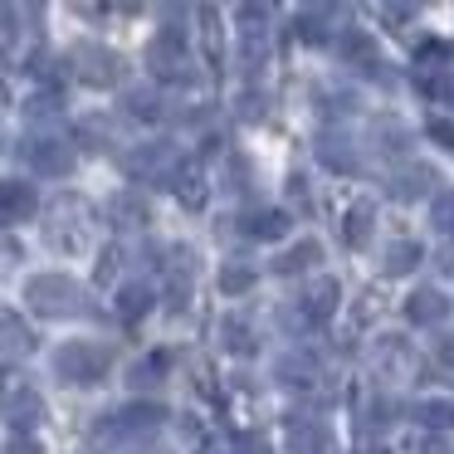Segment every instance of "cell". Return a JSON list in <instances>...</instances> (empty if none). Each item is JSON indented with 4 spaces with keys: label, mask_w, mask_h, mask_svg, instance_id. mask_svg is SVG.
Segmentation results:
<instances>
[{
    "label": "cell",
    "mask_w": 454,
    "mask_h": 454,
    "mask_svg": "<svg viewBox=\"0 0 454 454\" xmlns=\"http://www.w3.org/2000/svg\"><path fill=\"white\" fill-rule=\"evenodd\" d=\"M20 245H15V239L11 235H0V284H5V278H11L15 274V264H20Z\"/></svg>",
    "instance_id": "8d00e7d4"
},
{
    "label": "cell",
    "mask_w": 454,
    "mask_h": 454,
    "mask_svg": "<svg viewBox=\"0 0 454 454\" xmlns=\"http://www.w3.org/2000/svg\"><path fill=\"white\" fill-rule=\"evenodd\" d=\"M269 54V25L264 20H245V35H239V64L245 69H259Z\"/></svg>",
    "instance_id": "83f0119b"
},
{
    "label": "cell",
    "mask_w": 454,
    "mask_h": 454,
    "mask_svg": "<svg viewBox=\"0 0 454 454\" xmlns=\"http://www.w3.org/2000/svg\"><path fill=\"white\" fill-rule=\"evenodd\" d=\"M93 235H98V215H93V206L83 196L64 191V196L50 200V210H44V245L50 249H59V254H89Z\"/></svg>",
    "instance_id": "6da1fadb"
},
{
    "label": "cell",
    "mask_w": 454,
    "mask_h": 454,
    "mask_svg": "<svg viewBox=\"0 0 454 454\" xmlns=\"http://www.w3.org/2000/svg\"><path fill=\"white\" fill-rule=\"evenodd\" d=\"M25 303L40 317H83L89 313V288L69 274H35L25 284Z\"/></svg>",
    "instance_id": "7a4b0ae2"
},
{
    "label": "cell",
    "mask_w": 454,
    "mask_h": 454,
    "mask_svg": "<svg viewBox=\"0 0 454 454\" xmlns=\"http://www.w3.org/2000/svg\"><path fill=\"white\" fill-rule=\"evenodd\" d=\"M161 269H167V298H171V308H186L191 278H196V254H191L186 245H171L167 259H161Z\"/></svg>",
    "instance_id": "9a60e30c"
},
{
    "label": "cell",
    "mask_w": 454,
    "mask_h": 454,
    "mask_svg": "<svg viewBox=\"0 0 454 454\" xmlns=\"http://www.w3.org/2000/svg\"><path fill=\"white\" fill-rule=\"evenodd\" d=\"M108 215L118 230H147L152 225V206L142 200V191H118V196L108 200Z\"/></svg>",
    "instance_id": "d6986e66"
},
{
    "label": "cell",
    "mask_w": 454,
    "mask_h": 454,
    "mask_svg": "<svg viewBox=\"0 0 454 454\" xmlns=\"http://www.w3.org/2000/svg\"><path fill=\"white\" fill-rule=\"evenodd\" d=\"M372 454H386V450H372Z\"/></svg>",
    "instance_id": "ee69618b"
},
{
    "label": "cell",
    "mask_w": 454,
    "mask_h": 454,
    "mask_svg": "<svg viewBox=\"0 0 454 454\" xmlns=\"http://www.w3.org/2000/svg\"><path fill=\"white\" fill-rule=\"evenodd\" d=\"M167 366H171V356L167 352H152V356H142L137 366H132V391H152V386L161 381V376H167Z\"/></svg>",
    "instance_id": "1f68e13d"
},
{
    "label": "cell",
    "mask_w": 454,
    "mask_h": 454,
    "mask_svg": "<svg viewBox=\"0 0 454 454\" xmlns=\"http://www.w3.org/2000/svg\"><path fill=\"white\" fill-rule=\"evenodd\" d=\"M425 132H430V137L440 142V147H454V128H450V122H440V118H434V122H430V128H425Z\"/></svg>",
    "instance_id": "60d3db41"
},
{
    "label": "cell",
    "mask_w": 454,
    "mask_h": 454,
    "mask_svg": "<svg viewBox=\"0 0 454 454\" xmlns=\"http://www.w3.org/2000/svg\"><path fill=\"white\" fill-rule=\"evenodd\" d=\"M391 420H395V401H391V395H376V401L366 405V425L381 430V425H391Z\"/></svg>",
    "instance_id": "74e56055"
},
{
    "label": "cell",
    "mask_w": 454,
    "mask_h": 454,
    "mask_svg": "<svg viewBox=\"0 0 454 454\" xmlns=\"http://www.w3.org/2000/svg\"><path fill=\"white\" fill-rule=\"evenodd\" d=\"M74 59V74H79L89 89H113V83H122V54L108 50V44H74L69 50Z\"/></svg>",
    "instance_id": "52a82bcc"
},
{
    "label": "cell",
    "mask_w": 454,
    "mask_h": 454,
    "mask_svg": "<svg viewBox=\"0 0 454 454\" xmlns=\"http://www.w3.org/2000/svg\"><path fill=\"white\" fill-rule=\"evenodd\" d=\"M181 161L186 157H181L171 142H142V147H132L128 157H122V171H128L132 181H147V186H167Z\"/></svg>",
    "instance_id": "5b68a950"
},
{
    "label": "cell",
    "mask_w": 454,
    "mask_h": 454,
    "mask_svg": "<svg viewBox=\"0 0 454 454\" xmlns=\"http://www.w3.org/2000/svg\"><path fill=\"white\" fill-rule=\"evenodd\" d=\"M5 454H44V450H40L35 434H11V440H5Z\"/></svg>",
    "instance_id": "ab89813d"
},
{
    "label": "cell",
    "mask_w": 454,
    "mask_h": 454,
    "mask_svg": "<svg viewBox=\"0 0 454 454\" xmlns=\"http://www.w3.org/2000/svg\"><path fill=\"white\" fill-rule=\"evenodd\" d=\"M333 15L337 11H303V15H298V35H303V40H327V25L323 20H333Z\"/></svg>",
    "instance_id": "836d02e7"
},
{
    "label": "cell",
    "mask_w": 454,
    "mask_h": 454,
    "mask_svg": "<svg viewBox=\"0 0 454 454\" xmlns=\"http://www.w3.org/2000/svg\"><path fill=\"white\" fill-rule=\"evenodd\" d=\"M317 161H323L327 171H342V176H352V171L362 167L356 142L347 137L342 128H323V132H317Z\"/></svg>",
    "instance_id": "4fadbf2b"
},
{
    "label": "cell",
    "mask_w": 454,
    "mask_h": 454,
    "mask_svg": "<svg viewBox=\"0 0 454 454\" xmlns=\"http://www.w3.org/2000/svg\"><path fill=\"white\" fill-rule=\"evenodd\" d=\"M430 220H434V230H440V235H454V191H444V196L434 200Z\"/></svg>",
    "instance_id": "d590c367"
},
{
    "label": "cell",
    "mask_w": 454,
    "mask_h": 454,
    "mask_svg": "<svg viewBox=\"0 0 454 454\" xmlns=\"http://www.w3.org/2000/svg\"><path fill=\"white\" fill-rule=\"evenodd\" d=\"M152 303H157V294H152V284H142V278H132V284L118 288V317L122 323H142V317L152 313Z\"/></svg>",
    "instance_id": "7402d4cb"
},
{
    "label": "cell",
    "mask_w": 454,
    "mask_h": 454,
    "mask_svg": "<svg viewBox=\"0 0 454 454\" xmlns=\"http://www.w3.org/2000/svg\"><path fill=\"white\" fill-rule=\"evenodd\" d=\"M161 420H167V411H161V405L137 401V405H122V411L103 415V420L93 425V434H98V440H142V434H152Z\"/></svg>",
    "instance_id": "8992f818"
},
{
    "label": "cell",
    "mask_w": 454,
    "mask_h": 454,
    "mask_svg": "<svg viewBox=\"0 0 454 454\" xmlns=\"http://www.w3.org/2000/svg\"><path fill=\"white\" fill-rule=\"evenodd\" d=\"M40 210V196H35L30 181H15V176H0V230L5 225H20Z\"/></svg>",
    "instance_id": "7c38bea8"
},
{
    "label": "cell",
    "mask_w": 454,
    "mask_h": 454,
    "mask_svg": "<svg viewBox=\"0 0 454 454\" xmlns=\"http://www.w3.org/2000/svg\"><path fill=\"white\" fill-rule=\"evenodd\" d=\"M5 420H11V434H30L44 420V395L35 386H11L5 391Z\"/></svg>",
    "instance_id": "8fae6325"
},
{
    "label": "cell",
    "mask_w": 454,
    "mask_h": 454,
    "mask_svg": "<svg viewBox=\"0 0 454 454\" xmlns=\"http://www.w3.org/2000/svg\"><path fill=\"white\" fill-rule=\"evenodd\" d=\"M372 225H376V206H372V200H352V210H347V225H342L347 245L362 249L366 239H372Z\"/></svg>",
    "instance_id": "f1b7e54d"
},
{
    "label": "cell",
    "mask_w": 454,
    "mask_h": 454,
    "mask_svg": "<svg viewBox=\"0 0 454 454\" xmlns=\"http://www.w3.org/2000/svg\"><path fill=\"white\" fill-rule=\"evenodd\" d=\"M434 181H440V171L430 167V161H405V167L391 171V181H386V196L391 200H420L434 191Z\"/></svg>",
    "instance_id": "9c48e42d"
},
{
    "label": "cell",
    "mask_w": 454,
    "mask_h": 454,
    "mask_svg": "<svg viewBox=\"0 0 454 454\" xmlns=\"http://www.w3.org/2000/svg\"><path fill=\"white\" fill-rule=\"evenodd\" d=\"M372 362H376V376H391V381H411L415 366H420L405 337H381L376 352H372Z\"/></svg>",
    "instance_id": "5bb4252c"
},
{
    "label": "cell",
    "mask_w": 454,
    "mask_h": 454,
    "mask_svg": "<svg viewBox=\"0 0 454 454\" xmlns=\"http://www.w3.org/2000/svg\"><path fill=\"white\" fill-rule=\"evenodd\" d=\"M440 362L454 366V337H440Z\"/></svg>",
    "instance_id": "b9f144b4"
},
{
    "label": "cell",
    "mask_w": 454,
    "mask_h": 454,
    "mask_svg": "<svg viewBox=\"0 0 454 454\" xmlns=\"http://www.w3.org/2000/svg\"><path fill=\"white\" fill-rule=\"evenodd\" d=\"M20 157L30 161V171H40V176H69L74 171V147L64 142V132H30Z\"/></svg>",
    "instance_id": "ba28073f"
},
{
    "label": "cell",
    "mask_w": 454,
    "mask_h": 454,
    "mask_svg": "<svg viewBox=\"0 0 454 454\" xmlns=\"http://www.w3.org/2000/svg\"><path fill=\"white\" fill-rule=\"evenodd\" d=\"M122 108L132 113V118H161V98L152 89H128V98H122Z\"/></svg>",
    "instance_id": "d6a6232c"
},
{
    "label": "cell",
    "mask_w": 454,
    "mask_h": 454,
    "mask_svg": "<svg viewBox=\"0 0 454 454\" xmlns=\"http://www.w3.org/2000/svg\"><path fill=\"white\" fill-rule=\"evenodd\" d=\"M254 284H259V269L249 264V259H225V264H220V294L239 298V294H249Z\"/></svg>",
    "instance_id": "4316f807"
},
{
    "label": "cell",
    "mask_w": 454,
    "mask_h": 454,
    "mask_svg": "<svg viewBox=\"0 0 454 454\" xmlns=\"http://www.w3.org/2000/svg\"><path fill=\"white\" fill-rule=\"evenodd\" d=\"M317 259H323V245H317V239H298L294 249H284V254L274 259V274H308Z\"/></svg>",
    "instance_id": "484cf974"
},
{
    "label": "cell",
    "mask_w": 454,
    "mask_h": 454,
    "mask_svg": "<svg viewBox=\"0 0 454 454\" xmlns=\"http://www.w3.org/2000/svg\"><path fill=\"white\" fill-rule=\"evenodd\" d=\"M147 69L157 74V79H167V83L191 79V50H186V35H181V25H161V30L152 35V44H147Z\"/></svg>",
    "instance_id": "277c9868"
},
{
    "label": "cell",
    "mask_w": 454,
    "mask_h": 454,
    "mask_svg": "<svg viewBox=\"0 0 454 454\" xmlns=\"http://www.w3.org/2000/svg\"><path fill=\"white\" fill-rule=\"evenodd\" d=\"M132 454H167V450H161V444H137Z\"/></svg>",
    "instance_id": "7bdbcfd3"
},
{
    "label": "cell",
    "mask_w": 454,
    "mask_h": 454,
    "mask_svg": "<svg viewBox=\"0 0 454 454\" xmlns=\"http://www.w3.org/2000/svg\"><path fill=\"white\" fill-rule=\"evenodd\" d=\"M420 259H425V249L415 245V239H391V245H386V264H381V269H386L391 278H401V274H411Z\"/></svg>",
    "instance_id": "f546056e"
},
{
    "label": "cell",
    "mask_w": 454,
    "mask_h": 454,
    "mask_svg": "<svg viewBox=\"0 0 454 454\" xmlns=\"http://www.w3.org/2000/svg\"><path fill=\"white\" fill-rule=\"evenodd\" d=\"M288 454H337V434L317 420H288Z\"/></svg>",
    "instance_id": "2e32d148"
},
{
    "label": "cell",
    "mask_w": 454,
    "mask_h": 454,
    "mask_svg": "<svg viewBox=\"0 0 454 454\" xmlns=\"http://www.w3.org/2000/svg\"><path fill=\"white\" fill-rule=\"evenodd\" d=\"M278 323H284V327H298V333H308V327H313V323H308V313H303L298 303L278 308Z\"/></svg>",
    "instance_id": "f35d334b"
},
{
    "label": "cell",
    "mask_w": 454,
    "mask_h": 454,
    "mask_svg": "<svg viewBox=\"0 0 454 454\" xmlns=\"http://www.w3.org/2000/svg\"><path fill=\"white\" fill-rule=\"evenodd\" d=\"M239 118H245V122H264L269 118V98H264V93H254V89L239 93Z\"/></svg>",
    "instance_id": "e575fe53"
},
{
    "label": "cell",
    "mask_w": 454,
    "mask_h": 454,
    "mask_svg": "<svg viewBox=\"0 0 454 454\" xmlns=\"http://www.w3.org/2000/svg\"><path fill=\"white\" fill-rule=\"evenodd\" d=\"M167 186L176 191V200H181L186 210H206V200H210V181H206V171H200L196 161H181L176 176H171Z\"/></svg>",
    "instance_id": "e0dca14e"
},
{
    "label": "cell",
    "mask_w": 454,
    "mask_h": 454,
    "mask_svg": "<svg viewBox=\"0 0 454 454\" xmlns=\"http://www.w3.org/2000/svg\"><path fill=\"white\" fill-rule=\"evenodd\" d=\"M288 210H249L245 215V235L249 239H284L288 235Z\"/></svg>",
    "instance_id": "d4e9b609"
},
{
    "label": "cell",
    "mask_w": 454,
    "mask_h": 454,
    "mask_svg": "<svg viewBox=\"0 0 454 454\" xmlns=\"http://www.w3.org/2000/svg\"><path fill=\"white\" fill-rule=\"evenodd\" d=\"M337 54H342L347 64H356L362 74H381V54L366 40V30H342L337 35Z\"/></svg>",
    "instance_id": "ffe728a7"
},
{
    "label": "cell",
    "mask_w": 454,
    "mask_h": 454,
    "mask_svg": "<svg viewBox=\"0 0 454 454\" xmlns=\"http://www.w3.org/2000/svg\"><path fill=\"white\" fill-rule=\"evenodd\" d=\"M337 298H342V288H337V278H317V284L308 288L303 298H298V308H303V313H308V323L317 327V323H323V317L337 308Z\"/></svg>",
    "instance_id": "603a6c76"
},
{
    "label": "cell",
    "mask_w": 454,
    "mask_h": 454,
    "mask_svg": "<svg viewBox=\"0 0 454 454\" xmlns=\"http://www.w3.org/2000/svg\"><path fill=\"white\" fill-rule=\"evenodd\" d=\"M415 425L425 430H454V401L450 395H430V401L415 405Z\"/></svg>",
    "instance_id": "4dcf8cb0"
},
{
    "label": "cell",
    "mask_w": 454,
    "mask_h": 454,
    "mask_svg": "<svg viewBox=\"0 0 454 454\" xmlns=\"http://www.w3.org/2000/svg\"><path fill=\"white\" fill-rule=\"evenodd\" d=\"M405 317H411L415 327H440L444 317H450V298H444L440 288H415V294L405 298Z\"/></svg>",
    "instance_id": "ac0fdd59"
},
{
    "label": "cell",
    "mask_w": 454,
    "mask_h": 454,
    "mask_svg": "<svg viewBox=\"0 0 454 454\" xmlns=\"http://www.w3.org/2000/svg\"><path fill=\"white\" fill-rule=\"evenodd\" d=\"M35 347H40V337L30 333V323L20 313H11V308H0V366L25 362Z\"/></svg>",
    "instance_id": "30bf717a"
},
{
    "label": "cell",
    "mask_w": 454,
    "mask_h": 454,
    "mask_svg": "<svg viewBox=\"0 0 454 454\" xmlns=\"http://www.w3.org/2000/svg\"><path fill=\"white\" fill-rule=\"evenodd\" d=\"M220 347H225V352H235V356H249V352H254L259 337H254V327H249V317H239V313L220 317Z\"/></svg>",
    "instance_id": "cb8c5ba5"
},
{
    "label": "cell",
    "mask_w": 454,
    "mask_h": 454,
    "mask_svg": "<svg viewBox=\"0 0 454 454\" xmlns=\"http://www.w3.org/2000/svg\"><path fill=\"white\" fill-rule=\"evenodd\" d=\"M113 366V352L103 342H64L59 352H54V376L69 386H93L103 381Z\"/></svg>",
    "instance_id": "3957f363"
},
{
    "label": "cell",
    "mask_w": 454,
    "mask_h": 454,
    "mask_svg": "<svg viewBox=\"0 0 454 454\" xmlns=\"http://www.w3.org/2000/svg\"><path fill=\"white\" fill-rule=\"evenodd\" d=\"M274 376H278L284 386H298V391H308V386L323 376V366H317L313 352H284V356H278V366H274Z\"/></svg>",
    "instance_id": "44dd1931"
}]
</instances>
